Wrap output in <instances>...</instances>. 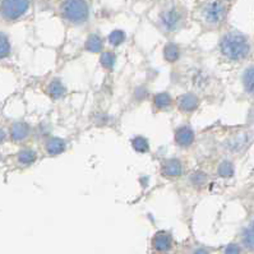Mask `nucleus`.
Here are the masks:
<instances>
[{"label": "nucleus", "instance_id": "11", "mask_svg": "<svg viewBox=\"0 0 254 254\" xmlns=\"http://www.w3.org/2000/svg\"><path fill=\"white\" fill-rule=\"evenodd\" d=\"M65 149V142L61 138L58 137H53L46 142V152L50 156H56L60 153L64 152Z\"/></svg>", "mask_w": 254, "mask_h": 254}, {"label": "nucleus", "instance_id": "17", "mask_svg": "<svg viewBox=\"0 0 254 254\" xmlns=\"http://www.w3.org/2000/svg\"><path fill=\"white\" fill-rule=\"evenodd\" d=\"M35 160H36V152L34 149H22L18 153V163L22 165H31L35 163Z\"/></svg>", "mask_w": 254, "mask_h": 254}, {"label": "nucleus", "instance_id": "5", "mask_svg": "<svg viewBox=\"0 0 254 254\" xmlns=\"http://www.w3.org/2000/svg\"><path fill=\"white\" fill-rule=\"evenodd\" d=\"M180 22H181V14L179 10L169 9L161 14V23L165 30L175 31L180 26Z\"/></svg>", "mask_w": 254, "mask_h": 254}, {"label": "nucleus", "instance_id": "16", "mask_svg": "<svg viewBox=\"0 0 254 254\" xmlns=\"http://www.w3.org/2000/svg\"><path fill=\"white\" fill-rule=\"evenodd\" d=\"M163 56L169 63H174L179 59V48L173 42H169L163 49Z\"/></svg>", "mask_w": 254, "mask_h": 254}, {"label": "nucleus", "instance_id": "8", "mask_svg": "<svg viewBox=\"0 0 254 254\" xmlns=\"http://www.w3.org/2000/svg\"><path fill=\"white\" fill-rule=\"evenodd\" d=\"M200 105L198 97L193 93H185V95L180 96L178 100V106L181 111L184 112H193Z\"/></svg>", "mask_w": 254, "mask_h": 254}, {"label": "nucleus", "instance_id": "15", "mask_svg": "<svg viewBox=\"0 0 254 254\" xmlns=\"http://www.w3.org/2000/svg\"><path fill=\"white\" fill-rule=\"evenodd\" d=\"M86 50L91 53H100L102 50V40L97 35H91L86 41Z\"/></svg>", "mask_w": 254, "mask_h": 254}, {"label": "nucleus", "instance_id": "3", "mask_svg": "<svg viewBox=\"0 0 254 254\" xmlns=\"http://www.w3.org/2000/svg\"><path fill=\"white\" fill-rule=\"evenodd\" d=\"M28 5V0H3V16L8 19H17L27 12Z\"/></svg>", "mask_w": 254, "mask_h": 254}, {"label": "nucleus", "instance_id": "21", "mask_svg": "<svg viewBox=\"0 0 254 254\" xmlns=\"http://www.w3.org/2000/svg\"><path fill=\"white\" fill-rule=\"evenodd\" d=\"M100 61H101V65L105 69H112L114 68V65H115L116 58H115V55L112 54V53H110V51H106V53H104V54L101 55Z\"/></svg>", "mask_w": 254, "mask_h": 254}, {"label": "nucleus", "instance_id": "18", "mask_svg": "<svg viewBox=\"0 0 254 254\" xmlns=\"http://www.w3.org/2000/svg\"><path fill=\"white\" fill-rule=\"evenodd\" d=\"M243 240H244V244L248 249L254 251V221L247 227V230L244 231Z\"/></svg>", "mask_w": 254, "mask_h": 254}, {"label": "nucleus", "instance_id": "9", "mask_svg": "<svg viewBox=\"0 0 254 254\" xmlns=\"http://www.w3.org/2000/svg\"><path fill=\"white\" fill-rule=\"evenodd\" d=\"M30 134V126L26 124V123H14L13 127H12V130H10V136L14 142H20L26 139Z\"/></svg>", "mask_w": 254, "mask_h": 254}, {"label": "nucleus", "instance_id": "22", "mask_svg": "<svg viewBox=\"0 0 254 254\" xmlns=\"http://www.w3.org/2000/svg\"><path fill=\"white\" fill-rule=\"evenodd\" d=\"M124 40H126V34L120 30L112 31L111 34L109 35V42L111 45H114V46L120 45L122 42H124Z\"/></svg>", "mask_w": 254, "mask_h": 254}, {"label": "nucleus", "instance_id": "7", "mask_svg": "<svg viewBox=\"0 0 254 254\" xmlns=\"http://www.w3.org/2000/svg\"><path fill=\"white\" fill-rule=\"evenodd\" d=\"M161 173H163V175L166 176V178H178V176H180L181 173H183V165H181L179 160L176 159L166 160L163 163Z\"/></svg>", "mask_w": 254, "mask_h": 254}, {"label": "nucleus", "instance_id": "25", "mask_svg": "<svg viewBox=\"0 0 254 254\" xmlns=\"http://www.w3.org/2000/svg\"><path fill=\"white\" fill-rule=\"evenodd\" d=\"M0 53H1V58H5L10 53L9 41L4 34H1V38H0Z\"/></svg>", "mask_w": 254, "mask_h": 254}, {"label": "nucleus", "instance_id": "20", "mask_svg": "<svg viewBox=\"0 0 254 254\" xmlns=\"http://www.w3.org/2000/svg\"><path fill=\"white\" fill-rule=\"evenodd\" d=\"M218 175L221 178H231L234 175V165L230 161H222L218 166Z\"/></svg>", "mask_w": 254, "mask_h": 254}, {"label": "nucleus", "instance_id": "12", "mask_svg": "<svg viewBox=\"0 0 254 254\" xmlns=\"http://www.w3.org/2000/svg\"><path fill=\"white\" fill-rule=\"evenodd\" d=\"M48 91H49V95H50L51 97L60 98L65 95L67 90H65V86L63 85L59 79H54V81L50 82Z\"/></svg>", "mask_w": 254, "mask_h": 254}, {"label": "nucleus", "instance_id": "24", "mask_svg": "<svg viewBox=\"0 0 254 254\" xmlns=\"http://www.w3.org/2000/svg\"><path fill=\"white\" fill-rule=\"evenodd\" d=\"M190 181L197 186L203 185L207 181V175L204 173H200V171H197V173L192 174L190 175Z\"/></svg>", "mask_w": 254, "mask_h": 254}, {"label": "nucleus", "instance_id": "10", "mask_svg": "<svg viewBox=\"0 0 254 254\" xmlns=\"http://www.w3.org/2000/svg\"><path fill=\"white\" fill-rule=\"evenodd\" d=\"M171 244H173V240H171V236L166 233H159V234L155 235L153 237V247L157 252H167L171 249Z\"/></svg>", "mask_w": 254, "mask_h": 254}, {"label": "nucleus", "instance_id": "19", "mask_svg": "<svg viewBox=\"0 0 254 254\" xmlns=\"http://www.w3.org/2000/svg\"><path fill=\"white\" fill-rule=\"evenodd\" d=\"M132 145H133V148L136 149L137 152L145 153L149 149V145L145 137H136V138H133Z\"/></svg>", "mask_w": 254, "mask_h": 254}, {"label": "nucleus", "instance_id": "4", "mask_svg": "<svg viewBox=\"0 0 254 254\" xmlns=\"http://www.w3.org/2000/svg\"><path fill=\"white\" fill-rule=\"evenodd\" d=\"M204 19L211 24H218L225 19L226 8L220 1H211L206 5L203 12Z\"/></svg>", "mask_w": 254, "mask_h": 254}, {"label": "nucleus", "instance_id": "2", "mask_svg": "<svg viewBox=\"0 0 254 254\" xmlns=\"http://www.w3.org/2000/svg\"><path fill=\"white\" fill-rule=\"evenodd\" d=\"M61 12L73 23H82L88 18V5L85 0H65Z\"/></svg>", "mask_w": 254, "mask_h": 254}, {"label": "nucleus", "instance_id": "1", "mask_svg": "<svg viewBox=\"0 0 254 254\" xmlns=\"http://www.w3.org/2000/svg\"><path fill=\"white\" fill-rule=\"evenodd\" d=\"M221 53L230 60H241L249 54L248 40L239 32H229L222 37L220 44Z\"/></svg>", "mask_w": 254, "mask_h": 254}, {"label": "nucleus", "instance_id": "13", "mask_svg": "<svg viewBox=\"0 0 254 254\" xmlns=\"http://www.w3.org/2000/svg\"><path fill=\"white\" fill-rule=\"evenodd\" d=\"M171 104H173V100H171V96L167 92L157 93L155 96V106L160 110H167L171 106Z\"/></svg>", "mask_w": 254, "mask_h": 254}, {"label": "nucleus", "instance_id": "27", "mask_svg": "<svg viewBox=\"0 0 254 254\" xmlns=\"http://www.w3.org/2000/svg\"><path fill=\"white\" fill-rule=\"evenodd\" d=\"M194 254H208V252H207L206 249H198Z\"/></svg>", "mask_w": 254, "mask_h": 254}, {"label": "nucleus", "instance_id": "23", "mask_svg": "<svg viewBox=\"0 0 254 254\" xmlns=\"http://www.w3.org/2000/svg\"><path fill=\"white\" fill-rule=\"evenodd\" d=\"M245 145V136L240 134V136H236L235 138H231L230 142H229V147H230L233 151H236V149L243 148V146Z\"/></svg>", "mask_w": 254, "mask_h": 254}, {"label": "nucleus", "instance_id": "14", "mask_svg": "<svg viewBox=\"0 0 254 254\" xmlns=\"http://www.w3.org/2000/svg\"><path fill=\"white\" fill-rule=\"evenodd\" d=\"M243 85L245 91L251 95H254V67L248 68L243 74Z\"/></svg>", "mask_w": 254, "mask_h": 254}, {"label": "nucleus", "instance_id": "6", "mask_svg": "<svg viewBox=\"0 0 254 254\" xmlns=\"http://www.w3.org/2000/svg\"><path fill=\"white\" fill-rule=\"evenodd\" d=\"M175 141L181 147L190 146L194 142L193 129L188 126H183L178 128L175 132Z\"/></svg>", "mask_w": 254, "mask_h": 254}, {"label": "nucleus", "instance_id": "26", "mask_svg": "<svg viewBox=\"0 0 254 254\" xmlns=\"http://www.w3.org/2000/svg\"><path fill=\"white\" fill-rule=\"evenodd\" d=\"M225 254H240V248L237 247L236 244L227 245L226 249H225Z\"/></svg>", "mask_w": 254, "mask_h": 254}]
</instances>
